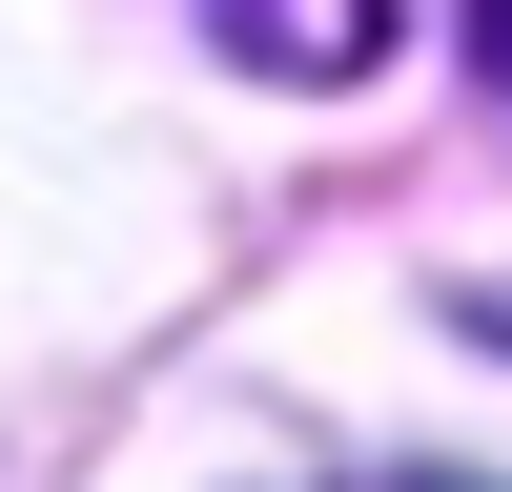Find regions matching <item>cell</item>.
<instances>
[{
	"mask_svg": "<svg viewBox=\"0 0 512 492\" xmlns=\"http://www.w3.org/2000/svg\"><path fill=\"white\" fill-rule=\"evenodd\" d=\"M390 492H451V472H390Z\"/></svg>",
	"mask_w": 512,
	"mask_h": 492,
	"instance_id": "3957f363",
	"label": "cell"
},
{
	"mask_svg": "<svg viewBox=\"0 0 512 492\" xmlns=\"http://www.w3.org/2000/svg\"><path fill=\"white\" fill-rule=\"evenodd\" d=\"M205 41L267 82H369V41H390V0H205Z\"/></svg>",
	"mask_w": 512,
	"mask_h": 492,
	"instance_id": "6da1fadb",
	"label": "cell"
},
{
	"mask_svg": "<svg viewBox=\"0 0 512 492\" xmlns=\"http://www.w3.org/2000/svg\"><path fill=\"white\" fill-rule=\"evenodd\" d=\"M472 62H492V82H512V0H472Z\"/></svg>",
	"mask_w": 512,
	"mask_h": 492,
	"instance_id": "7a4b0ae2",
	"label": "cell"
}]
</instances>
